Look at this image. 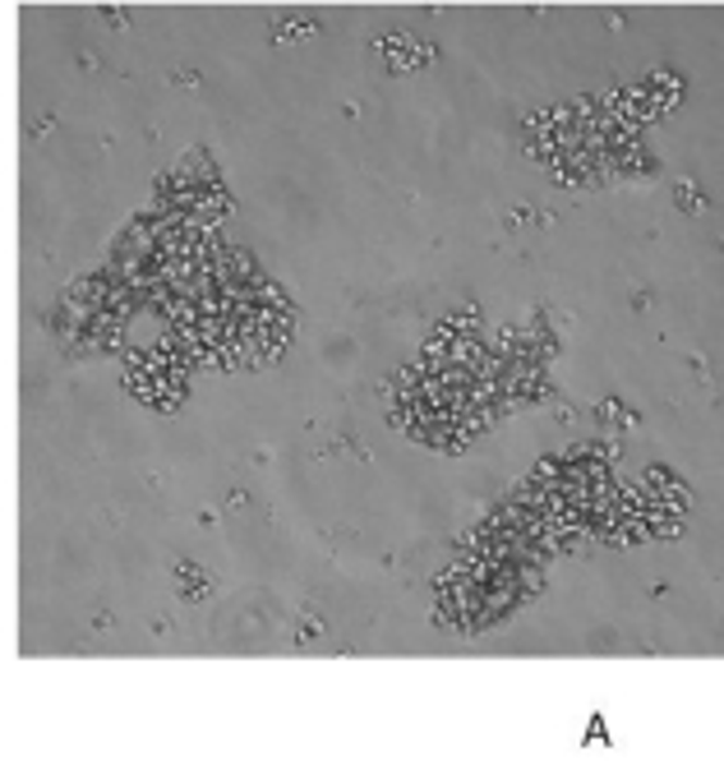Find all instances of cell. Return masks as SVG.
<instances>
[{"label": "cell", "mask_w": 724, "mask_h": 761, "mask_svg": "<svg viewBox=\"0 0 724 761\" xmlns=\"http://www.w3.org/2000/svg\"><path fill=\"white\" fill-rule=\"evenodd\" d=\"M379 56L388 61V70H397V74H406V70H420V65H429V51L425 42H416V37H402V33H393V37H383L379 42Z\"/></svg>", "instance_id": "6da1fadb"}]
</instances>
